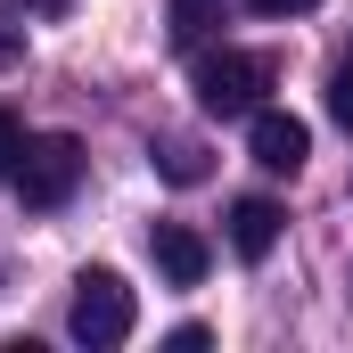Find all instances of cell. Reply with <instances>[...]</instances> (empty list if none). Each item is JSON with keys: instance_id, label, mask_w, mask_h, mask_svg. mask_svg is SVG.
<instances>
[{"instance_id": "cell-1", "label": "cell", "mask_w": 353, "mask_h": 353, "mask_svg": "<svg viewBox=\"0 0 353 353\" xmlns=\"http://www.w3.org/2000/svg\"><path fill=\"white\" fill-rule=\"evenodd\" d=\"M66 329H74V345L90 353H107V345H123L132 329H140V296L123 288V271H83L74 279V304H66Z\"/></svg>"}, {"instance_id": "cell-2", "label": "cell", "mask_w": 353, "mask_h": 353, "mask_svg": "<svg viewBox=\"0 0 353 353\" xmlns=\"http://www.w3.org/2000/svg\"><path fill=\"white\" fill-rule=\"evenodd\" d=\"M271 83H279V66H271L263 50H205L197 58V107L222 115V123L230 115H255Z\"/></svg>"}, {"instance_id": "cell-3", "label": "cell", "mask_w": 353, "mask_h": 353, "mask_svg": "<svg viewBox=\"0 0 353 353\" xmlns=\"http://www.w3.org/2000/svg\"><path fill=\"white\" fill-rule=\"evenodd\" d=\"M74 181H83V140H74V132L25 140V157H17V197H25L33 214H58V205L74 197Z\"/></svg>"}, {"instance_id": "cell-4", "label": "cell", "mask_w": 353, "mask_h": 353, "mask_svg": "<svg viewBox=\"0 0 353 353\" xmlns=\"http://www.w3.org/2000/svg\"><path fill=\"white\" fill-rule=\"evenodd\" d=\"M247 140H255V165L263 173H304V157H312V132L288 107H255L247 115Z\"/></svg>"}, {"instance_id": "cell-5", "label": "cell", "mask_w": 353, "mask_h": 353, "mask_svg": "<svg viewBox=\"0 0 353 353\" xmlns=\"http://www.w3.org/2000/svg\"><path fill=\"white\" fill-rule=\"evenodd\" d=\"M148 255H157V271H165L173 288H197L205 263H214V247H205L189 222H157V230H148Z\"/></svg>"}, {"instance_id": "cell-6", "label": "cell", "mask_w": 353, "mask_h": 353, "mask_svg": "<svg viewBox=\"0 0 353 353\" xmlns=\"http://www.w3.org/2000/svg\"><path fill=\"white\" fill-rule=\"evenodd\" d=\"M279 230H288V214H279L271 197H239V205H230V255H239V263H263L271 247H279Z\"/></svg>"}, {"instance_id": "cell-7", "label": "cell", "mask_w": 353, "mask_h": 353, "mask_svg": "<svg viewBox=\"0 0 353 353\" xmlns=\"http://www.w3.org/2000/svg\"><path fill=\"white\" fill-rule=\"evenodd\" d=\"M214 17H222V0H173V41L197 50V41L214 33Z\"/></svg>"}, {"instance_id": "cell-8", "label": "cell", "mask_w": 353, "mask_h": 353, "mask_svg": "<svg viewBox=\"0 0 353 353\" xmlns=\"http://www.w3.org/2000/svg\"><path fill=\"white\" fill-rule=\"evenodd\" d=\"M157 173L173 181V189H189V181H205V148H189V140H165V148H157Z\"/></svg>"}, {"instance_id": "cell-9", "label": "cell", "mask_w": 353, "mask_h": 353, "mask_svg": "<svg viewBox=\"0 0 353 353\" xmlns=\"http://www.w3.org/2000/svg\"><path fill=\"white\" fill-rule=\"evenodd\" d=\"M329 123H337V132H353V66H337V74H329Z\"/></svg>"}, {"instance_id": "cell-10", "label": "cell", "mask_w": 353, "mask_h": 353, "mask_svg": "<svg viewBox=\"0 0 353 353\" xmlns=\"http://www.w3.org/2000/svg\"><path fill=\"white\" fill-rule=\"evenodd\" d=\"M17 157H25V132H17V115L0 107V181H17Z\"/></svg>"}, {"instance_id": "cell-11", "label": "cell", "mask_w": 353, "mask_h": 353, "mask_svg": "<svg viewBox=\"0 0 353 353\" xmlns=\"http://www.w3.org/2000/svg\"><path fill=\"white\" fill-rule=\"evenodd\" d=\"M17 58H25V25H8V17H0V66H17Z\"/></svg>"}, {"instance_id": "cell-12", "label": "cell", "mask_w": 353, "mask_h": 353, "mask_svg": "<svg viewBox=\"0 0 353 353\" xmlns=\"http://www.w3.org/2000/svg\"><path fill=\"white\" fill-rule=\"evenodd\" d=\"M255 17H304V8H321V0H247Z\"/></svg>"}, {"instance_id": "cell-13", "label": "cell", "mask_w": 353, "mask_h": 353, "mask_svg": "<svg viewBox=\"0 0 353 353\" xmlns=\"http://www.w3.org/2000/svg\"><path fill=\"white\" fill-rule=\"evenodd\" d=\"M165 345H173V353H197V345H214V337H205L197 321H181V329H173V337H165Z\"/></svg>"}, {"instance_id": "cell-14", "label": "cell", "mask_w": 353, "mask_h": 353, "mask_svg": "<svg viewBox=\"0 0 353 353\" xmlns=\"http://www.w3.org/2000/svg\"><path fill=\"white\" fill-rule=\"evenodd\" d=\"M25 8H58V0H25Z\"/></svg>"}]
</instances>
